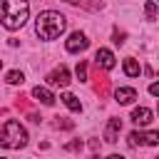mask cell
Wrapping results in <instances>:
<instances>
[{
    "instance_id": "cell-9",
    "label": "cell",
    "mask_w": 159,
    "mask_h": 159,
    "mask_svg": "<svg viewBox=\"0 0 159 159\" xmlns=\"http://www.w3.org/2000/svg\"><path fill=\"white\" fill-rule=\"evenodd\" d=\"M32 97H35L40 104H45V107H52V104H55V94H52L47 87H35V89H32Z\"/></svg>"
},
{
    "instance_id": "cell-4",
    "label": "cell",
    "mask_w": 159,
    "mask_h": 159,
    "mask_svg": "<svg viewBox=\"0 0 159 159\" xmlns=\"http://www.w3.org/2000/svg\"><path fill=\"white\" fill-rule=\"evenodd\" d=\"M159 144V132H132L129 134V147H157Z\"/></svg>"
},
{
    "instance_id": "cell-15",
    "label": "cell",
    "mask_w": 159,
    "mask_h": 159,
    "mask_svg": "<svg viewBox=\"0 0 159 159\" xmlns=\"http://www.w3.org/2000/svg\"><path fill=\"white\" fill-rule=\"evenodd\" d=\"M144 12H147V20H157V2L149 0V2L144 5Z\"/></svg>"
},
{
    "instance_id": "cell-20",
    "label": "cell",
    "mask_w": 159,
    "mask_h": 159,
    "mask_svg": "<svg viewBox=\"0 0 159 159\" xmlns=\"http://www.w3.org/2000/svg\"><path fill=\"white\" fill-rule=\"evenodd\" d=\"M107 159H124V157H122V154H109Z\"/></svg>"
},
{
    "instance_id": "cell-8",
    "label": "cell",
    "mask_w": 159,
    "mask_h": 159,
    "mask_svg": "<svg viewBox=\"0 0 159 159\" xmlns=\"http://www.w3.org/2000/svg\"><path fill=\"white\" fill-rule=\"evenodd\" d=\"M152 109H147V107H137V109H132V122L134 124H139V127H147L149 122H152Z\"/></svg>"
},
{
    "instance_id": "cell-11",
    "label": "cell",
    "mask_w": 159,
    "mask_h": 159,
    "mask_svg": "<svg viewBox=\"0 0 159 159\" xmlns=\"http://www.w3.org/2000/svg\"><path fill=\"white\" fill-rule=\"evenodd\" d=\"M119 132H122V119H109V124H107V129H104V139L109 142V144H114L117 142V137H119Z\"/></svg>"
},
{
    "instance_id": "cell-19",
    "label": "cell",
    "mask_w": 159,
    "mask_h": 159,
    "mask_svg": "<svg viewBox=\"0 0 159 159\" xmlns=\"http://www.w3.org/2000/svg\"><path fill=\"white\" fill-rule=\"evenodd\" d=\"M65 149H70V152H75V149H82V142H70V144H65Z\"/></svg>"
},
{
    "instance_id": "cell-18",
    "label": "cell",
    "mask_w": 159,
    "mask_h": 159,
    "mask_svg": "<svg viewBox=\"0 0 159 159\" xmlns=\"http://www.w3.org/2000/svg\"><path fill=\"white\" fill-rule=\"evenodd\" d=\"M114 45H124V32L114 30Z\"/></svg>"
},
{
    "instance_id": "cell-7",
    "label": "cell",
    "mask_w": 159,
    "mask_h": 159,
    "mask_svg": "<svg viewBox=\"0 0 159 159\" xmlns=\"http://www.w3.org/2000/svg\"><path fill=\"white\" fill-rule=\"evenodd\" d=\"M94 62H97V67H102V70H112V67L117 65V62H114V52L107 50V47H99V50H97Z\"/></svg>"
},
{
    "instance_id": "cell-6",
    "label": "cell",
    "mask_w": 159,
    "mask_h": 159,
    "mask_svg": "<svg viewBox=\"0 0 159 159\" xmlns=\"http://www.w3.org/2000/svg\"><path fill=\"white\" fill-rule=\"evenodd\" d=\"M47 82H50L52 87H67V84H70V70H67L65 65L55 67V70L47 75Z\"/></svg>"
},
{
    "instance_id": "cell-3",
    "label": "cell",
    "mask_w": 159,
    "mask_h": 159,
    "mask_svg": "<svg viewBox=\"0 0 159 159\" xmlns=\"http://www.w3.org/2000/svg\"><path fill=\"white\" fill-rule=\"evenodd\" d=\"M0 144L5 149H22L27 144V132L17 119H7L0 129Z\"/></svg>"
},
{
    "instance_id": "cell-10",
    "label": "cell",
    "mask_w": 159,
    "mask_h": 159,
    "mask_svg": "<svg viewBox=\"0 0 159 159\" xmlns=\"http://www.w3.org/2000/svg\"><path fill=\"white\" fill-rule=\"evenodd\" d=\"M114 99H117L119 104H132V102L137 99V89H134V87H119V89L114 92Z\"/></svg>"
},
{
    "instance_id": "cell-12",
    "label": "cell",
    "mask_w": 159,
    "mask_h": 159,
    "mask_svg": "<svg viewBox=\"0 0 159 159\" xmlns=\"http://www.w3.org/2000/svg\"><path fill=\"white\" fill-rule=\"evenodd\" d=\"M139 72H142L139 62H137L134 57H127V60H124V75H127V77H139Z\"/></svg>"
},
{
    "instance_id": "cell-22",
    "label": "cell",
    "mask_w": 159,
    "mask_h": 159,
    "mask_svg": "<svg viewBox=\"0 0 159 159\" xmlns=\"http://www.w3.org/2000/svg\"><path fill=\"white\" fill-rule=\"evenodd\" d=\"M0 67H2V62H0Z\"/></svg>"
},
{
    "instance_id": "cell-16",
    "label": "cell",
    "mask_w": 159,
    "mask_h": 159,
    "mask_svg": "<svg viewBox=\"0 0 159 159\" xmlns=\"http://www.w3.org/2000/svg\"><path fill=\"white\" fill-rule=\"evenodd\" d=\"M75 72H77V80H80V82H84V80H87V62H84V60H80Z\"/></svg>"
},
{
    "instance_id": "cell-2",
    "label": "cell",
    "mask_w": 159,
    "mask_h": 159,
    "mask_svg": "<svg viewBox=\"0 0 159 159\" xmlns=\"http://www.w3.org/2000/svg\"><path fill=\"white\" fill-rule=\"evenodd\" d=\"M65 25H67L65 15H60L57 10H45L35 20V32L42 40H55V37H60L65 32Z\"/></svg>"
},
{
    "instance_id": "cell-13",
    "label": "cell",
    "mask_w": 159,
    "mask_h": 159,
    "mask_svg": "<svg viewBox=\"0 0 159 159\" xmlns=\"http://www.w3.org/2000/svg\"><path fill=\"white\" fill-rule=\"evenodd\" d=\"M60 99H62V102H65V107H67V109H72V112H80V109H82V102H80L72 92H65Z\"/></svg>"
},
{
    "instance_id": "cell-14",
    "label": "cell",
    "mask_w": 159,
    "mask_h": 159,
    "mask_svg": "<svg viewBox=\"0 0 159 159\" xmlns=\"http://www.w3.org/2000/svg\"><path fill=\"white\" fill-rule=\"evenodd\" d=\"M5 82H7V84H22V82H25V75H22L20 70H10V72L5 75Z\"/></svg>"
},
{
    "instance_id": "cell-21",
    "label": "cell",
    "mask_w": 159,
    "mask_h": 159,
    "mask_svg": "<svg viewBox=\"0 0 159 159\" xmlns=\"http://www.w3.org/2000/svg\"><path fill=\"white\" fill-rule=\"evenodd\" d=\"M67 2H80V0H67Z\"/></svg>"
},
{
    "instance_id": "cell-17",
    "label": "cell",
    "mask_w": 159,
    "mask_h": 159,
    "mask_svg": "<svg viewBox=\"0 0 159 159\" xmlns=\"http://www.w3.org/2000/svg\"><path fill=\"white\" fill-rule=\"evenodd\" d=\"M149 94H154V97H159V75H157V80L149 84Z\"/></svg>"
},
{
    "instance_id": "cell-5",
    "label": "cell",
    "mask_w": 159,
    "mask_h": 159,
    "mask_svg": "<svg viewBox=\"0 0 159 159\" xmlns=\"http://www.w3.org/2000/svg\"><path fill=\"white\" fill-rule=\"evenodd\" d=\"M65 47H67V52H84L87 47H89V40H87V35L84 32H72L70 37H67V42H65Z\"/></svg>"
},
{
    "instance_id": "cell-1",
    "label": "cell",
    "mask_w": 159,
    "mask_h": 159,
    "mask_svg": "<svg viewBox=\"0 0 159 159\" xmlns=\"http://www.w3.org/2000/svg\"><path fill=\"white\" fill-rule=\"evenodd\" d=\"M30 17L27 0H0V25L7 30H20Z\"/></svg>"
}]
</instances>
